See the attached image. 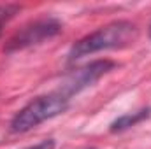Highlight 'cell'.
Listing matches in <instances>:
<instances>
[{"label":"cell","instance_id":"6da1fadb","mask_svg":"<svg viewBox=\"0 0 151 149\" xmlns=\"http://www.w3.org/2000/svg\"><path fill=\"white\" fill-rule=\"evenodd\" d=\"M139 35L137 25L127 19H118L106 27H100L99 30L88 34L86 37L79 39L72 44L69 51V60L74 62L83 56L95 54L99 51H109V49H123L134 44V40Z\"/></svg>","mask_w":151,"mask_h":149},{"label":"cell","instance_id":"7a4b0ae2","mask_svg":"<svg viewBox=\"0 0 151 149\" xmlns=\"http://www.w3.org/2000/svg\"><path fill=\"white\" fill-rule=\"evenodd\" d=\"M69 104H70V98L63 97L58 91L37 97L32 102H28L23 109L16 112V116L11 121V132L27 133V132L37 128L40 123L63 114L69 109Z\"/></svg>","mask_w":151,"mask_h":149},{"label":"cell","instance_id":"3957f363","mask_svg":"<svg viewBox=\"0 0 151 149\" xmlns=\"http://www.w3.org/2000/svg\"><path fill=\"white\" fill-rule=\"evenodd\" d=\"M62 32V23L55 18H40L35 21L27 23L23 28H19L12 37L7 40L4 51L5 53H16L23 51L27 47L42 44L44 40L56 37Z\"/></svg>","mask_w":151,"mask_h":149},{"label":"cell","instance_id":"277c9868","mask_svg":"<svg viewBox=\"0 0 151 149\" xmlns=\"http://www.w3.org/2000/svg\"><path fill=\"white\" fill-rule=\"evenodd\" d=\"M118 67V63L113 60H95L86 63L84 67L76 69L74 72L65 77V81L60 84L58 93H62L63 97L70 98L77 93H81L83 90L93 86L99 79H102L104 75H107L109 72H113Z\"/></svg>","mask_w":151,"mask_h":149},{"label":"cell","instance_id":"5b68a950","mask_svg":"<svg viewBox=\"0 0 151 149\" xmlns=\"http://www.w3.org/2000/svg\"><path fill=\"white\" fill-rule=\"evenodd\" d=\"M150 116H151V107H144V109H139V111H135V112H127V114H123V116H119V117L114 119L113 123H111V126H109V130L113 133L125 132V130L139 125L141 121L148 119Z\"/></svg>","mask_w":151,"mask_h":149},{"label":"cell","instance_id":"8992f818","mask_svg":"<svg viewBox=\"0 0 151 149\" xmlns=\"http://www.w3.org/2000/svg\"><path fill=\"white\" fill-rule=\"evenodd\" d=\"M19 11H21V7L16 5V4H4V5H0V35H2L5 25H7Z\"/></svg>","mask_w":151,"mask_h":149},{"label":"cell","instance_id":"52a82bcc","mask_svg":"<svg viewBox=\"0 0 151 149\" xmlns=\"http://www.w3.org/2000/svg\"><path fill=\"white\" fill-rule=\"evenodd\" d=\"M55 140L53 139H46V140H42V142H39L35 146H30V148H25V149H55Z\"/></svg>","mask_w":151,"mask_h":149},{"label":"cell","instance_id":"ba28073f","mask_svg":"<svg viewBox=\"0 0 151 149\" xmlns=\"http://www.w3.org/2000/svg\"><path fill=\"white\" fill-rule=\"evenodd\" d=\"M150 39H151V25H150Z\"/></svg>","mask_w":151,"mask_h":149},{"label":"cell","instance_id":"9c48e42d","mask_svg":"<svg viewBox=\"0 0 151 149\" xmlns=\"http://www.w3.org/2000/svg\"><path fill=\"white\" fill-rule=\"evenodd\" d=\"M86 149H97V148H86Z\"/></svg>","mask_w":151,"mask_h":149}]
</instances>
